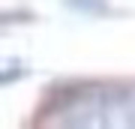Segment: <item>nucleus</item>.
<instances>
[{
	"label": "nucleus",
	"instance_id": "f257e3e1",
	"mask_svg": "<svg viewBox=\"0 0 135 129\" xmlns=\"http://www.w3.org/2000/svg\"><path fill=\"white\" fill-rule=\"evenodd\" d=\"M66 6H72L75 12H87V15H108V0H63Z\"/></svg>",
	"mask_w": 135,
	"mask_h": 129
},
{
	"label": "nucleus",
	"instance_id": "f03ea898",
	"mask_svg": "<svg viewBox=\"0 0 135 129\" xmlns=\"http://www.w3.org/2000/svg\"><path fill=\"white\" fill-rule=\"evenodd\" d=\"M21 72H24V66H6L3 75H0V81H3V84H12V78L21 75Z\"/></svg>",
	"mask_w": 135,
	"mask_h": 129
}]
</instances>
